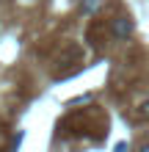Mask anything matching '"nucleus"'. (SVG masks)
<instances>
[{
	"mask_svg": "<svg viewBox=\"0 0 149 152\" xmlns=\"http://www.w3.org/2000/svg\"><path fill=\"white\" fill-rule=\"evenodd\" d=\"M97 6H100V0H83V11H86V14H91Z\"/></svg>",
	"mask_w": 149,
	"mask_h": 152,
	"instance_id": "nucleus-2",
	"label": "nucleus"
},
{
	"mask_svg": "<svg viewBox=\"0 0 149 152\" xmlns=\"http://www.w3.org/2000/svg\"><path fill=\"white\" fill-rule=\"evenodd\" d=\"M138 116H141V119H149V100L141 105V111H138Z\"/></svg>",
	"mask_w": 149,
	"mask_h": 152,
	"instance_id": "nucleus-3",
	"label": "nucleus"
},
{
	"mask_svg": "<svg viewBox=\"0 0 149 152\" xmlns=\"http://www.w3.org/2000/svg\"><path fill=\"white\" fill-rule=\"evenodd\" d=\"M130 33H133L130 17H116V20H113V36H116V39H127Z\"/></svg>",
	"mask_w": 149,
	"mask_h": 152,
	"instance_id": "nucleus-1",
	"label": "nucleus"
},
{
	"mask_svg": "<svg viewBox=\"0 0 149 152\" xmlns=\"http://www.w3.org/2000/svg\"><path fill=\"white\" fill-rule=\"evenodd\" d=\"M138 152H149V144H144V147H141V149H138Z\"/></svg>",
	"mask_w": 149,
	"mask_h": 152,
	"instance_id": "nucleus-4",
	"label": "nucleus"
}]
</instances>
